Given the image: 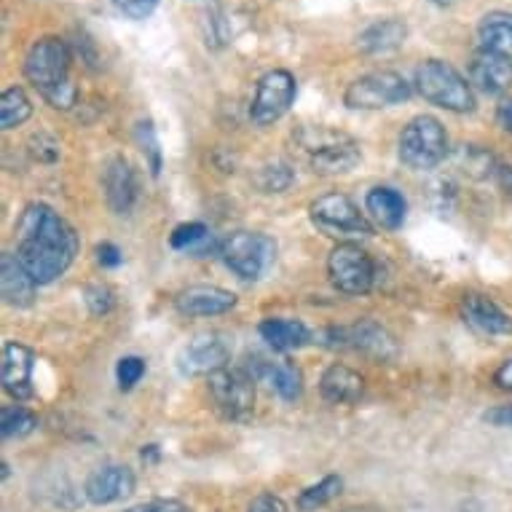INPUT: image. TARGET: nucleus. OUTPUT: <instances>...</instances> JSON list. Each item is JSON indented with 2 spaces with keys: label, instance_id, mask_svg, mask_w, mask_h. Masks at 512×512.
Returning a JSON list of instances; mask_svg holds the SVG:
<instances>
[{
  "label": "nucleus",
  "instance_id": "11",
  "mask_svg": "<svg viewBox=\"0 0 512 512\" xmlns=\"http://www.w3.org/2000/svg\"><path fill=\"white\" fill-rule=\"evenodd\" d=\"M295 100V78L287 70H269L258 81V92L252 100L250 118L258 126H269L285 116Z\"/></svg>",
  "mask_w": 512,
  "mask_h": 512
},
{
  "label": "nucleus",
  "instance_id": "27",
  "mask_svg": "<svg viewBox=\"0 0 512 512\" xmlns=\"http://www.w3.org/2000/svg\"><path fill=\"white\" fill-rule=\"evenodd\" d=\"M33 116V102L19 86H9L0 97V126L3 129H17Z\"/></svg>",
  "mask_w": 512,
  "mask_h": 512
},
{
  "label": "nucleus",
  "instance_id": "9",
  "mask_svg": "<svg viewBox=\"0 0 512 512\" xmlns=\"http://www.w3.org/2000/svg\"><path fill=\"white\" fill-rule=\"evenodd\" d=\"M311 223L328 236H370L373 226L346 194L319 196L309 207Z\"/></svg>",
  "mask_w": 512,
  "mask_h": 512
},
{
  "label": "nucleus",
  "instance_id": "18",
  "mask_svg": "<svg viewBox=\"0 0 512 512\" xmlns=\"http://www.w3.org/2000/svg\"><path fill=\"white\" fill-rule=\"evenodd\" d=\"M234 306L236 295L215 285H196L175 295V309L183 317H220Z\"/></svg>",
  "mask_w": 512,
  "mask_h": 512
},
{
  "label": "nucleus",
  "instance_id": "36",
  "mask_svg": "<svg viewBox=\"0 0 512 512\" xmlns=\"http://www.w3.org/2000/svg\"><path fill=\"white\" fill-rule=\"evenodd\" d=\"M159 3L161 0H113V6H116L126 19H135V22L151 17Z\"/></svg>",
  "mask_w": 512,
  "mask_h": 512
},
{
  "label": "nucleus",
  "instance_id": "3",
  "mask_svg": "<svg viewBox=\"0 0 512 512\" xmlns=\"http://www.w3.org/2000/svg\"><path fill=\"white\" fill-rule=\"evenodd\" d=\"M220 255L236 277L255 282L271 269L277 258V242L261 231H236L220 244Z\"/></svg>",
  "mask_w": 512,
  "mask_h": 512
},
{
  "label": "nucleus",
  "instance_id": "32",
  "mask_svg": "<svg viewBox=\"0 0 512 512\" xmlns=\"http://www.w3.org/2000/svg\"><path fill=\"white\" fill-rule=\"evenodd\" d=\"M295 175L293 169L282 164V161H274V164H266L261 167V172L255 175V185L261 188L263 194H282L293 185Z\"/></svg>",
  "mask_w": 512,
  "mask_h": 512
},
{
  "label": "nucleus",
  "instance_id": "47",
  "mask_svg": "<svg viewBox=\"0 0 512 512\" xmlns=\"http://www.w3.org/2000/svg\"><path fill=\"white\" fill-rule=\"evenodd\" d=\"M346 512H373V510H346Z\"/></svg>",
  "mask_w": 512,
  "mask_h": 512
},
{
  "label": "nucleus",
  "instance_id": "4",
  "mask_svg": "<svg viewBox=\"0 0 512 512\" xmlns=\"http://www.w3.org/2000/svg\"><path fill=\"white\" fill-rule=\"evenodd\" d=\"M448 156V135L435 116H416L400 135V161L411 169H435Z\"/></svg>",
  "mask_w": 512,
  "mask_h": 512
},
{
  "label": "nucleus",
  "instance_id": "24",
  "mask_svg": "<svg viewBox=\"0 0 512 512\" xmlns=\"http://www.w3.org/2000/svg\"><path fill=\"white\" fill-rule=\"evenodd\" d=\"M408 38V27L400 19H378L357 35V46L365 54H387L400 49Z\"/></svg>",
  "mask_w": 512,
  "mask_h": 512
},
{
  "label": "nucleus",
  "instance_id": "16",
  "mask_svg": "<svg viewBox=\"0 0 512 512\" xmlns=\"http://www.w3.org/2000/svg\"><path fill=\"white\" fill-rule=\"evenodd\" d=\"M84 494L92 504H113L135 494V472L124 464H105L84 483Z\"/></svg>",
  "mask_w": 512,
  "mask_h": 512
},
{
  "label": "nucleus",
  "instance_id": "6",
  "mask_svg": "<svg viewBox=\"0 0 512 512\" xmlns=\"http://www.w3.org/2000/svg\"><path fill=\"white\" fill-rule=\"evenodd\" d=\"M330 282L346 295H365L376 282V263L360 244L341 242L328 258Z\"/></svg>",
  "mask_w": 512,
  "mask_h": 512
},
{
  "label": "nucleus",
  "instance_id": "29",
  "mask_svg": "<svg viewBox=\"0 0 512 512\" xmlns=\"http://www.w3.org/2000/svg\"><path fill=\"white\" fill-rule=\"evenodd\" d=\"M341 488H344V480L338 478V475H328V478H322L314 486L303 488L301 496H298V510L301 512H314L319 507H325L328 502H333L338 494H341Z\"/></svg>",
  "mask_w": 512,
  "mask_h": 512
},
{
  "label": "nucleus",
  "instance_id": "1",
  "mask_svg": "<svg viewBox=\"0 0 512 512\" xmlns=\"http://www.w3.org/2000/svg\"><path fill=\"white\" fill-rule=\"evenodd\" d=\"M78 234L49 204H27L17 223V258L38 285H49L73 266Z\"/></svg>",
  "mask_w": 512,
  "mask_h": 512
},
{
  "label": "nucleus",
  "instance_id": "2",
  "mask_svg": "<svg viewBox=\"0 0 512 512\" xmlns=\"http://www.w3.org/2000/svg\"><path fill=\"white\" fill-rule=\"evenodd\" d=\"M416 89L427 102L451 113H470L475 108V94L467 78L443 59H427L416 70Z\"/></svg>",
  "mask_w": 512,
  "mask_h": 512
},
{
  "label": "nucleus",
  "instance_id": "41",
  "mask_svg": "<svg viewBox=\"0 0 512 512\" xmlns=\"http://www.w3.org/2000/svg\"><path fill=\"white\" fill-rule=\"evenodd\" d=\"M483 421L491 424V427L512 429V405H496V408L483 413Z\"/></svg>",
  "mask_w": 512,
  "mask_h": 512
},
{
  "label": "nucleus",
  "instance_id": "42",
  "mask_svg": "<svg viewBox=\"0 0 512 512\" xmlns=\"http://www.w3.org/2000/svg\"><path fill=\"white\" fill-rule=\"evenodd\" d=\"M247 512H287V504L274 494H261L250 504Z\"/></svg>",
  "mask_w": 512,
  "mask_h": 512
},
{
  "label": "nucleus",
  "instance_id": "20",
  "mask_svg": "<svg viewBox=\"0 0 512 512\" xmlns=\"http://www.w3.org/2000/svg\"><path fill=\"white\" fill-rule=\"evenodd\" d=\"M462 319L480 336H510L512 317L504 314L488 295L467 293L462 298Z\"/></svg>",
  "mask_w": 512,
  "mask_h": 512
},
{
  "label": "nucleus",
  "instance_id": "30",
  "mask_svg": "<svg viewBox=\"0 0 512 512\" xmlns=\"http://www.w3.org/2000/svg\"><path fill=\"white\" fill-rule=\"evenodd\" d=\"M35 427H38V416L22 405H3L0 408V435L6 440L27 437L30 432H35Z\"/></svg>",
  "mask_w": 512,
  "mask_h": 512
},
{
  "label": "nucleus",
  "instance_id": "13",
  "mask_svg": "<svg viewBox=\"0 0 512 512\" xmlns=\"http://www.w3.org/2000/svg\"><path fill=\"white\" fill-rule=\"evenodd\" d=\"M311 151V169L317 175H344L349 169L360 164L362 153L360 145L344 135H333L330 140H317V143L306 145Z\"/></svg>",
  "mask_w": 512,
  "mask_h": 512
},
{
  "label": "nucleus",
  "instance_id": "25",
  "mask_svg": "<svg viewBox=\"0 0 512 512\" xmlns=\"http://www.w3.org/2000/svg\"><path fill=\"white\" fill-rule=\"evenodd\" d=\"M261 338L274 352H290V349H301L309 344L311 333L301 319L271 317L261 322Z\"/></svg>",
  "mask_w": 512,
  "mask_h": 512
},
{
  "label": "nucleus",
  "instance_id": "12",
  "mask_svg": "<svg viewBox=\"0 0 512 512\" xmlns=\"http://www.w3.org/2000/svg\"><path fill=\"white\" fill-rule=\"evenodd\" d=\"M231 357V344L223 333H202L188 341L177 357V368L183 376H212L226 368Z\"/></svg>",
  "mask_w": 512,
  "mask_h": 512
},
{
  "label": "nucleus",
  "instance_id": "22",
  "mask_svg": "<svg viewBox=\"0 0 512 512\" xmlns=\"http://www.w3.org/2000/svg\"><path fill=\"white\" fill-rule=\"evenodd\" d=\"M35 282L30 271L22 266L17 255H3L0 258V290H3V301L14 306V309H27L35 301Z\"/></svg>",
  "mask_w": 512,
  "mask_h": 512
},
{
  "label": "nucleus",
  "instance_id": "10",
  "mask_svg": "<svg viewBox=\"0 0 512 512\" xmlns=\"http://www.w3.org/2000/svg\"><path fill=\"white\" fill-rule=\"evenodd\" d=\"M70 70V49L62 38H41L30 46L25 57V76L38 92H49L65 84Z\"/></svg>",
  "mask_w": 512,
  "mask_h": 512
},
{
  "label": "nucleus",
  "instance_id": "44",
  "mask_svg": "<svg viewBox=\"0 0 512 512\" xmlns=\"http://www.w3.org/2000/svg\"><path fill=\"white\" fill-rule=\"evenodd\" d=\"M494 381H496V387H502V389H507V392H512V360H507L502 368L496 370Z\"/></svg>",
  "mask_w": 512,
  "mask_h": 512
},
{
  "label": "nucleus",
  "instance_id": "5",
  "mask_svg": "<svg viewBox=\"0 0 512 512\" xmlns=\"http://www.w3.org/2000/svg\"><path fill=\"white\" fill-rule=\"evenodd\" d=\"M317 344L328 349H352L376 362H392L397 357V341L387 328H381L373 319H360L349 328H328L319 333Z\"/></svg>",
  "mask_w": 512,
  "mask_h": 512
},
{
  "label": "nucleus",
  "instance_id": "45",
  "mask_svg": "<svg viewBox=\"0 0 512 512\" xmlns=\"http://www.w3.org/2000/svg\"><path fill=\"white\" fill-rule=\"evenodd\" d=\"M140 456H143V462H159V445H145Z\"/></svg>",
  "mask_w": 512,
  "mask_h": 512
},
{
  "label": "nucleus",
  "instance_id": "14",
  "mask_svg": "<svg viewBox=\"0 0 512 512\" xmlns=\"http://www.w3.org/2000/svg\"><path fill=\"white\" fill-rule=\"evenodd\" d=\"M247 373H250L255 381H266L274 392H277L282 400L287 403H293L298 397L303 395V373L301 368L290 360H279V362H271L266 357H250L247 360Z\"/></svg>",
  "mask_w": 512,
  "mask_h": 512
},
{
  "label": "nucleus",
  "instance_id": "31",
  "mask_svg": "<svg viewBox=\"0 0 512 512\" xmlns=\"http://www.w3.org/2000/svg\"><path fill=\"white\" fill-rule=\"evenodd\" d=\"M454 161L456 169H462L464 175L472 177V180H483L494 172V156L480 145H464L462 151L454 156Z\"/></svg>",
  "mask_w": 512,
  "mask_h": 512
},
{
  "label": "nucleus",
  "instance_id": "35",
  "mask_svg": "<svg viewBox=\"0 0 512 512\" xmlns=\"http://www.w3.org/2000/svg\"><path fill=\"white\" fill-rule=\"evenodd\" d=\"M145 376V362L140 357H124V360H118L116 368V378H118V387L132 389Z\"/></svg>",
  "mask_w": 512,
  "mask_h": 512
},
{
  "label": "nucleus",
  "instance_id": "34",
  "mask_svg": "<svg viewBox=\"0 0 512 512\" xmlns=\"http://www.w3.org/2000/svg\"><path fill=\"white\" fill-rule=\"evenodd\" d=\"M84 301L94 317H105V314H110V311H113V306H116V293H113L108 285H102L100 282V285L86 287Z\"/></svg>",
  "mask_w": 512,
  "mask_h": 512
},
{
  "label": "nucleus",
  "instance_id": "46",
  "mask_svg": "<svg viewBox=\"0 0 512 512\" xmlns=\"http://www.w3.org/2000/svg\"><path fill=\"white\" fill-rule=\"evenodd\" d=\"M429 3H435V6H440V9H445V6H454V0H429Z\"/></svg>",
  "mask_w": 512,
  "mask_h": 512
},
{
  "label": "nucleus",
  "instance_id": "23",
  "mask_svg": "<svg viewBox=\"0 0 512 512\" xmlns=\"http://www.w3.org/2000/svg\"><path fill=\"white\" fill-rule=\"evenodd\" d=\"M365 207L373 215L378 226L387 228V231H397V228L405 223V212H408V204H405L403 194L389 188V185H376L370 188L368 196H365Z\"/></svg>",
  "mask_w": 512,
  "mask_h": 512
},
{
  "label": "nucleus",
  "instance_id": "17",
  "mask_svg": "<svg viewBox=\"0 0 512 512\" xmlns=\"http://www.w3.org/2000/svg\"><path fill=\"white\" fill-rule=\"evenodd\" d=\"M102 188L108 207L116 215H129L137 204V175L124 156H113L102 172Z\"/></svg>",
  "mask_w": 512,
  "mask_h": 512
},
{
  "label": "nucleus",
  "instance_id": "38",
  "mask_svg": "<svg viewBox=\"0 0 512 512\" xmlns=\"http://www.w3.org/2000/svg\"><path fill=\"white\" fill-rule=\"evenodd\" d=\"M76 86L70 84V81H65V84L54 86V89H49V92H43V100L49 102L51 108H62L68 110L70 105H76Z\"/></svg>",
  "mask_w": 512,
  "mask_h": 512
},
{
  "label": "nucleus",
  "instance_id": "21",
  "mask_svg": "<svg viewBox=\"0 0 512 512\" xmlns=\"http://www.w3.org/2000/svg\"><path fill=\"white\" fill-rule=\"evenodd\" d=\"M362 392H365V378L341 362H333L319 378V395L330 405H354Z\"/></svg>",
  "mask_w": 512,
  "mask_h": 512
},
{
  "label": "nucleus",
  "instance_id": "26",
  "mask_svg": "<svg viewBox=\"0 0 512 512\" xmlns=\"http://www.w3.org/2000/svg\"><path fill=\"white\" fill-rule=\"evenodd\" d=\"M480 51H494L512 57V14L510 11H491L478 25Z\"/></svg>",
  "mask_w": 512,
  "mask_h": 512
},
{
  "label": "nucleus",
  "instance_id": "33",
  "mask_svg": "<svg viewBox=\"0 0 512 512\" xmlns=\"http://www.w3.org/2000/svg\"><path fill=\"white\" fill-rule=\"evenodd\" d=\"M137 145L143 148L145 159H148V167H151V175H161V148H159V137H156V126L153 121H140L135 129Z\"/></svg>",
  "mask_w": 512,
  "mask_h": 512
},
{
  "label": "nucleus",
  "instance_id": "15",
  "mask_svg": "<svg viewBox=\"0 0 512 512\" xmlns=\"http://www.w3.org/2000/svg\"><path fill=\"white\" fill-rule=\"evenodd\" d=\"M33 370L35 352L30 346L19 341H6L3 344V389L14 400H30L33 392Z\"/></svg>",
  "mask_w": 512,
  "mask_h": 512
},
{
  "label": "nucleus",
  "instance_id": "40",
  "mask_svg": "<svg viewBox=\"0 0 512 512\" xmlns=\"http://www.w3.org/2000/svg\"><path fill=\"white\" fill-rule=\"evenodd\" d=\"M121 261H124V255H121L116 244L102 242L97 247V263H100L102 269H116V266H121Z\"/></svg>",
  "mask_w": 512,
  "mask_h": 512
},
{
  "label": "nucleus",
  "instance_id": "28",
  "mask_svg": "<svg viewBox=\"0 0 512 512\" xmlns=\"http://www.w3.org/2000/svg\"><path fill=\"white\" fill-rule=\"evenodd\" d=\"M169 244L175 250L191 252L196 258H202V255H207V244L212 247V231L204 223H183L172 231Z\"/></svg>",
  "mask_w": 512,
  "mask_h": 512
},
{
  "label": "nucleus",
  "instance_id": "7",
  "mask_svg": "<svg viewBox=\"0 0 512 512\" xmlns=\"http://www.w3.org/2000/svg\"><path fill=\"white\" fill-rule=\"evenodd\" d=\"M411 97V84L392 70H378L357 78L344 92V102L354 110H381Z\"/></svg>",
  "mask_w": 512,
  "mask_h": 512
},
{
  "label": "nucleus",
  "instance_id": "37",
  "mask_svg": "<svg viewBox=\"0 0 512 512\" xmlns=\"http://www.w3.org/2000/svg\"><path fill=\"white\" fill-rule=\"evenodd\" d=\"M30 151L43 164H51V161L59 159V143L51 135H46V132H38V135L30 137Z\"/></svg>",
  "mask_w": 512,
  "mask_h": 512
},
{
  "label": "nucleus",
  "instance_id": "19",
  "mask_svg": "<svg viewBox=\"0 0 512 512\" xmlns=\"http://www.w3.org/2000/svg\"><path fill=\"white\" fill-rule=\"evenodd\" d=\"M470 84L488 97H499L512 84V57L478 51L470 62Z\"/></svg>",
  "mask_w": 512,
  "mask_h": 512
},
{
  "label": "nucleus",
  "instance_id": "39",
  "mask_svg": "<svg viewBox=\"0 0 512 512\" xmlns=\"http://www.w3.org/2000/svg\"><path fill=\"white\" fill-rule=\"evenodd\" d=\"M126 512H191L183 502L177 499H153V502H143L137 507H129Z\"/></svg>",
  "mask_w": 512,
  "mask_h": 512
},
{
  "label": "nucleus",
  "instance_id": "43",
  "mask_svg": "<svg viewBox=\"0 0 512 512\" xmlns=\"http://www.w3.org/2000/svg\"><path fill=\"white\" fill-rule=\"evenodd\" d=\"M496 124L502 126L504 132L512 135V97H504L499 105H496Z\"/></svg>",
  "mask_w": 512,
  "mask_h": 512
},
{
  "label": "nucleus",
  "instance_id": "8",
  "mask_svg": "<svg viewBox=\"0 0 512 512\" xmlns=\"http://www.w3.org/2000/svg\"><path fill=\"white\" fill-rule=\"evenodd\" d=\"M207 381L212 403L226 419L244 421L250 416L255 408V378L247 368H223L207 376Z\"/></svg>",
  "mask_w": 512,
  "mask_h": 512
}]
</instances>
